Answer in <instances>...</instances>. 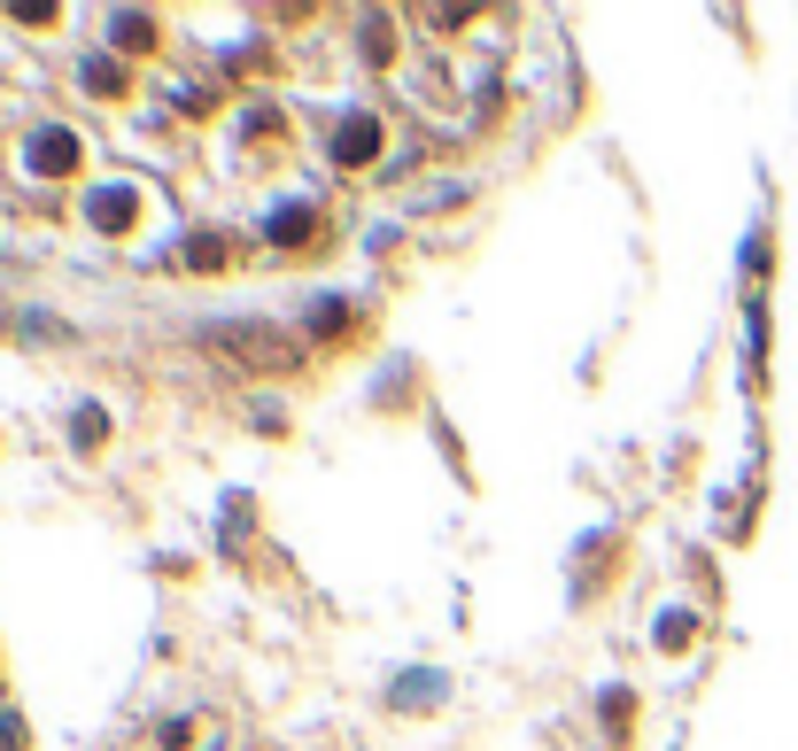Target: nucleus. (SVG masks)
<instances>
[{
	"instance_id": "1",
	"label": "nucleus",
	"mask_w": 798,
	"mask_h": 751,
	"mask_svg": "<svg viewBox=\"0 0 798 751\" xmlns=\"http://www.w3.org/2000/svg\"><path fill=\"white\" fill-rule=\"evenodd\" d=\"M364 155H372V125H364V117H357V125H349V133H341V163H364Z\"/></svg>"
},
{
	"instance_id": "2",
	"label": "nucleus",
	"mask_w": 798,
	"mask_h": 751,
	"mask_svg": "<svg viewBox=\"0 0 798 751\" xmlns=\"http://www.w3.org/2000/svg\"><path fill=\"white\" fill-rule=\"evenodd\" d=\"M39 170H70V140H62V133L39 140Z\"/></svg>"
}]
</instances>
